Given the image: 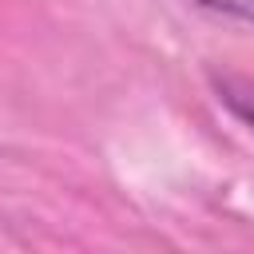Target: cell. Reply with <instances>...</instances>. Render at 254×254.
<instances>
[{
	"label": "cell",
	"instance_id": "1",
	"mask_svg": "<svg viewBox=\"0 0 254 254\" xmlns=\"http://www.w3.org/2000/svg\"><path fill=\"white\" fill-rule=\"evenodd\" d=\"M222 103H226L238 119H246V123L254 127V91H234V87H222Z\"/></svg>",
	"mask_w": 254,
	"mask_h": 254
},
{
	"label": "cell",
	"instance_id": "2",
	"mask_svg": "<svg viewBox=\"0 0 254 254\" xmlns=\"http://www.w3.org/2000/svg\"><path fill=\"white\" fill-rule=\"evenodd\" d=\"M194 4H202V8H214V12H226V16H234V20L254 24V0H194Z\"/></svg>",
	"mask_w": 254,
	"mask_h": 254
}]
</instances>
